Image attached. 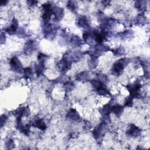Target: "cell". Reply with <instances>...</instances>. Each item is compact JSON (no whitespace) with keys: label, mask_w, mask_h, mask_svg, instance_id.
I'll return each instance as SVG.
<instances>
[{"label":"cell","mask_w":150,"mask_h":150,"mask_svg":"<svg viewBox=\"0 0 150 150\" xmlns=\"http://www.w3.org/2000/svg\"><path fill=\"white\" fill-rule=\"evenodd\" d=\"M129 59L127 58H123L116 62L112 68V73L115 76H120L123 73L124 68L128 64Z\"/></svg>","instance_id":"1"},{"label":"cell","mask_w":150,"mask_h":150,"mask_svg":"<svg viewBox=\"0 0 150 150\" xmlns=\"http://www.w3.org/2000/svg\"><path fill=\"white\" fill-rule=\"evenodd\" d=\"M141 87V85L139 82H136L134 84L129 85L127 86V88L130 93V96L133 98L140 97V90Z\"/></svg>","instance_id":"2"},{"label":"cell","mask_w":150,"mask_h":150,"mask_svg":"<svg viewBox=\"0 0 150 150\" xmlns=\"http://www.w3.org/2000/svg\"><path fill=\"white\" fill-rule=\"evenodd\" d=\"M72 61L69 60L66 56H64L63 58L56 65V68L61 72H65L69 70L71 68Z\"/></svg>","instance_id":"3"},{"label":"cell","mask_w":150,"mask_h":150,"mask_svg":"<svg viewBox=\"0 0 150 150\" xmlns=\"http://www.w3.org/2000/svg\"><path fill=\"white\" fill-rule=\"evenodd\" d=\"M106 124L102 122L100 125H97L93 131V137L96 140H102L104 134Z\"/></svg>","instance_id":"4"},{"label":"cell","mask_w":150,"mask_h":150,"mask_svg":"<svg viewBox=\"0 0 150 150\" xmlns=\"http://www.w3.org/2000/svg\"><path fill=\"white\" fill-rule=\"evenodd\" d=\"M10 64L11 66V68L13 71H15L17 73H22L24 72L22 65L21 64L20 61L16 56H14V57L11 59L10 61Z\"/></svg>","instance_id":"5"},{"label":"cell","mask_w":150,"mask_h":150,"mask_svg":"<svg viewBox=\"0 0 150 150\" xmlns=\"http://www.w3.org/2000/svg\"><path fill=\"white\" fill-rule=\"evenodd\" d=\"M44 32L46 38H54L56 33V31L48 23L45 24V26L44 28Z\"/></svg>","instance_id":"6"},{"label":"cell","mask_w":150,"mask_h":150,"mask_svg":"<svg viewBox=\"0 0 150 150\" xmlns=\"http://www.w3.org/2000/svg\"><path fill=\"white\" fill-rule=\"evenodd\" d=\"M141 134V130L134 124H131L130 128L127 131L126 134L131 137H137Z\"/></svg>","instance_id":"7"},{"label":"cell","mask_w":150,"mask_h":150,"mask_svg":"<svg viewBox=\"0 0 150 150\" xmlns=\"http://www.w3.org/2000/svg\"><path fill=\"white\" fill-rule=\"evenodd\" d=\"M35 49H36V44L35 42L32 40H30L25 44L24 48V51L26 55H31L32 52H33Z\"/></svg>","instance_id":"8"},{"label":"cell","mask_w":150,"mask_h":150,"mask_svg":"<svg viewBox=\"0 0 150 150\" xmlns=\"http://www.w3.org/2000/svg\"><path fill=\"white\" fill-rule=\"evenodd\" d=\"M67 117L71 121L78 122L80 120V116L76 110L71 108L68 112Z\"/></svg>","instance_id":"9"},{"label":"cell","mask_w":150,"mask_h":150,"mask_svg":"<svg viewBox=\"0 0 150 150\" xmlns=\"http://www.w3.org/2000/svg\"><path fill=\"white\" fill-rule=\"evenodd\" d=\"M53 14L55 15L56 20H61L64 16V10L58 7H53Z\"/></svg>","instance_id":"10"},{"label":"cell","mask_w":150,"mask_h":150,"mask_svg":"<svg viewBox=\"0 0 150 150\" xmlns=\"http://www.w3.org/2000/svg\"><path fill=\"white\" fill-rule=\"evenodd\" d=\"M18 27V21L16 20L15 18H14L11 25L6 29V32L10 35H14L16 32Z\"/></svg>","instance_id":"11"},{"label":"cell","mask_w":150,"mask_h":150,"mask_svg":"<svg viewBox=\"0 0 150 150\" xmlns=\"http://www.w3.org/2000/svg\"><path fill=\"white\" fill-rule=\"evenodd\" d=\"M78 25L79 27L83 28H88L89 27V24L87 19L86 16H81L78 19Z\"/></svg>","instance_id":"12"},{"label":"cell","mask_w":150,"mask_h":150,"mask_svg":"<svg viewBox=\"0 0 150 150\" xmlns=\"http://www.w3.org/2000/svg\"><path fill=\"white\" fill-rule=\"evenodd\" d=\"M123 110H124L123 107L119 104L111 106V112H113V113L116 115L117 117H120L122 115Z\"/></svg>","instance_id":"13"},{"label":"cell","mask_w":150,"mask_h":150,"mask_svg":"<svg viewBox=\"0 0 150 150\" xmlns=\"http://www.w3.org/2000/svg\"><path fill=\"white\" fill-rule=\"evenodd\" d=\"M83 38L84 41L88 44L92 43L93 40H94L93 33L89 31H85L83 34Z\"/></svg>","instance_id":"14"},{"label":"cell","mask_w":150,"mask_h":150,"mask_svg":"<svg viewBox=\"0 0 150 150\" xmlns=\"http://www.w3.org/2000/svg\"><path fill=\"white\" fill-rule=\"evenodd\" d=\"M89 74L87 72H82L78 74H77V76L76 77V79L78 81H80V82H86L89 79Z\"/></svg>","instance_id":"15"},{"label":"cell","mask_w":150,"mask_h":150,"mask_svg":"<svg viewBox=\"0 0 150 150\" xmlns=\"http://www.w3.org/2000/svg\"><path fill=\"white\" fill-rule=\"evenodd\" d=\"M98 57L94 55H91V58L90 60H89L88 65L90 69H95L98 63Z\"/></svg>","instance_id":"16"},{"label":"cell","mask_w":150,"mask_h":150,"mask_svg":"<svg viewBox=\"0 0 150 150\" xmlns=\"http://www.w3.org/2000/svg\"><path fill=\"white\" fill-rule=\"evenodd\" d=\"M45 69V63H39V64H36L35 66V70L38 76H40L43 74Z\"/></svg>","instance_id":"17"},{"label":"cell","mask_w":150,"mask_h":150,"mask_svg":"<svg viewBox=\"0 0 150 150\" xmlns=\"http://www.w3.org/2000/svg\"><path fill=\"white\" fill-rule=\"evenodd\" d=\"M97 93L99 95L102 96H105V95H109L110 92L108 90V89L106 88L104 84L100 86H99L97 89H96Z\"/></svg>","instance_id":"18"},{"label":"cell","mask_w":150,"mask_h":150,"mask_svg":"<svg viewBox=\"0 0 150 150\" xmlns=\"http://www.w3.org/2000/svg\"><path fill=\"white\" fill-rule=\"evenodd\" d=\"M33 126L40 128L41 130H45L46 128V125L43 119H38L36 120L33 124Z\"/></svg>","instance_id":"19"},{"label":"cell","mask_w":150,"mask_h":150,"mask_svg":"<svg viewBox=\"0 0 150 150\" xmlns=\"http://www.w3.org/2000/svg\"><path fill=\"white\" fill-rule=\"evenodd\" d=\"M70 43L76 46H79L82 45V41L81 40V39L79 37L77 36H73L70 39Z\"/></svg>","instance_id":"20"},{"label":"cell","mask_w":150,"mask_h":150,"mask_svg":"<svg viewBox=\"0 0 150 150\" xmlns=\"http://www.w3.org/2000/svg\"><path fill=\"white\" fill-rule=\"evenodd\" d=\"M111 112V106L110 104H107L103 106L102 110L103 116H109Z\"/></svg>","instance_id":"21"},{"label":"cell","mask_w":150,"mask_h":150,"mask_svg":"<svg viewBox=\"0 0 150 150\" xmlns=\"http://www.w3.org/2000/svg\"><path fill=\"white\" fill-rule=\"evenodd\" d=\"M23 73L24 75V78L27 79H31L33 76V74L32 69L29 68H27L24 69Z\"/></svg>","instance_id":"22"},{"label":"cell","mask_w":150,"mask_h":150,"mask_svg":"<svg viewBox=\"0 0 150 150\" xmlns=\"http://www.w3.org/2000/svg\"><path fill=\"white\" fill-rule=\"evenodd\" d=\"M74 86L72 82H66L64 85V88L66 92H70L72 91Z\"/></svg>","instance_id":"23"},{"label":"cell","mask_w":150,"mask_h":150,"mask_svg":"<svg viewBox=\"0 0 150 150\" xmlns=\"http://www.w3.org/2000/svg\"><path fill=\"white\" fill-rule=\"evenodd\" d=\"M145 1H136L135 4V7L140 11H142L143 10L145 9Z\"/></svg>","instance_id":"24"},{"label":"cell","mask_w":150,"mask_h":150,"mask_svg":"<svg viewBox=\"0 0 150 150\" xmlns=\"http://www.w3.org/2000/svg\"><path fill=\"white\" fill-rule=\"evenodd\" d=\"M124 53H125V50L123 46L119 47L117 49H116L115 50H113L114 55L117 56H123L124 55Z\"/></svg>","instance_id":"25"},{"label":"cell","mask_w":150,"mask_h":150,"mask_svg":"<svg viewBox=\"0 0 150 150\" xmlns=\"http://www.w3.org/2000/svg\"><path fill=\"white\" fill-rule=\"evenodd\" d=\"M67 7L72 11H75L77 8V4L74 1H69L68 3L67 4Z\"/></svg>","instance_id":"26"},{"label":"cell","mask_w":150,"mask_h":150,"mask_svg":"<svg viewBox=\"0 0 150 150\" xmlns=\"http://www.w3.org/2000/svg\"><path fill=\"white\" fill-rule=\"evenodd\" d=\"M48 56L42 53H40L38 56V60L39 63H45V62Z\"/></svg>","instance_id":"27"},{"label":"cell","mask_w":150,"mask_h":150,"mask_svg":"<svg viewBox=\"0 0 150 150\" xmlns=\"http://www.w3.org/2000/svg\"><path fill=\"white\" fill-rule=\"evenodd\" d=\"M133 98L131 97V96L127 97L125 99V106L127 107H131L133 106Z\"/></svg>","instance_id":"28"},{"label":"cell","mask_w":150,"mask_h":150,"mask_svg":"<svg viewBox=\"0 0 150 150\" xmlns=\"http://www.w3.org/2000/svg\"><path fill=\"white\" fill-rule=\"evenodd\" d=\"M97 77H98V80L104 84L107 82L108 79L105 74H98Z\"/></svg>","instance_id":"29"},{"label":"cell","mask_w":150,"mask_h":150,"mask_svg":"<svg viewBox=\"0 0 150 150\" xmlns=\"http://www.w3.org/2000/svg\"><path fill=\"white\" fill-rule=\"evenodd\" d=\"M14 145V141L12 140H8V141L6 142L7 149H8L13 148Z\"/></svg>","instance_id":"30"},{"label":"cell","mask_w":150,"mask_h":150,"mask_svg":"<svg viewBox=\"0 0 150 150\" xmlns=\"http://www.w3.org/2000/svg\"><path fill=\"white\" fill-rule=\"evenodd\" d=\"M7 120H8V117L6 115H4L1 116V127H3L4 126V125L6 123V121H7Z\"/></svg>","instance_id":"31"},{"label":"cell","mask_w":150,"mask_h":150,"mask_svg":"<svg viewBox=\"0 0 150 150\" xmlns=\"http://www.w3.org/2000/svg\"><path fill=\"white\" fill-rule=\"evenodd\" d=\"M84 128L86 130H90L91 128V124L89 121H85L84 123Z\"/></svg>","instance_id":"32"},{"label":"cell","mask_w":150,"mask_h":150,"mask_svg":"<svg viewBox=\"0 0 150 150\" xmlns=\"http://www.w3.org/2000/svg\"><path fill=\"white\" fill-rule=\"evenodd\" d=\"M38 3V1H29L28 2V5H29V6H31V7H33V6H35V5H36V4Z\"/></svg>","instance_id":"33"},{"label":"cell","mask_w":150,"mask_h":150,"mask_svg":"<svg viewBox=\"0 0 150 150\" xmlns=\"http://www.w3.org/2000/svg\"><path fill=\"white\" fill-rule=\"evenodd\" d=\"M8 3V1H1V2H0V4H1V5H5L7 3Z\"/></svg>","instance_id":"34"}]
</instances>
